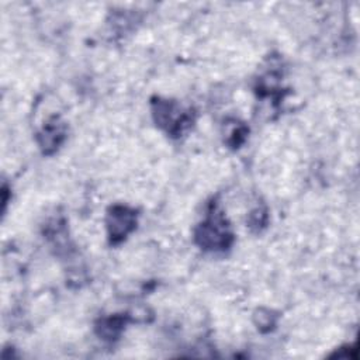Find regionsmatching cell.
<instances>
[{"mask_svg": "<svg viewBox=\"0 0 360 360\" xmlns=\"http://www.w3.org/2000/svg\"><path fill=\"white\" fill-rule=\"evenodd\" d=\"M231 235L226 232L224 226V221L221 218H211L202 225V231L198 238L202 239L201 245L214 248V246H226V238Z\"/></svg>", "mask_w": 360, "mask_h": 360, "instance_id": "obj_1", "label": "cell"}, {"mask_svg": "<svg viewBox=\"0 0 360 360\" xmlns=\"http://www.w3.org/2000/svg\"><path fill=\"white\" fill-rule=\"evenodd\" d=\"M108 228L112 239L124 238L134 228V212L124 207L114 208L112 214H110Z\"/></svg>", "mask_w": 360, "mask_h": 360, "instance_id": "obj_2", "label": "cell"}]
</instances>
